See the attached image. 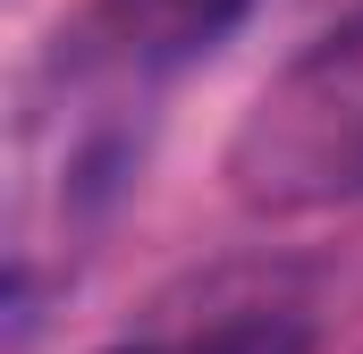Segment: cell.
Here are the masks:
<instances>
[{"label": "cell", "mask_w": 363, "mask_h": 354, "mask_svg": "<svg viewBox=\"0 0 363 354\" xmlns=\"http://www.w3.org/2000/svg\"><path fill=\"white\" fill-rule=\"evenodd\" d=\"M228 194L254 219L363 202V8L254 93L228 135Z\"/></svg>", "instance_id": "6da1fadb"}, {"label": "cell", "mask_w": 363, "mask_h": 354, "mask_svg": "<svg viewBox=\"0 0 363 354\" xmlns=\"http://www.w3.org/2000/svg\"><path fill=\"white\" fill-rule=\"evenodd\" d=\"M110 354H313V329L296 312L245 304V312H220V321H194V329L127 338V346H110Z\"/></svg>", "instance_id": "3957f363"}, {"label": "cell", "mask_w": 363, "mask_h": 354, "mask_svg": "<svg viewBox=\"0 0 363 354\" xmlns=\"http://www.w3.org/2000/svg\"><path fill=\"white\" fill-rule=\"evenodd\" d=\"M254 0H101V25L127 59H194L211 51Z\"/></svg>", "instance_id": "7a4b0ae2"}]
</instances>
